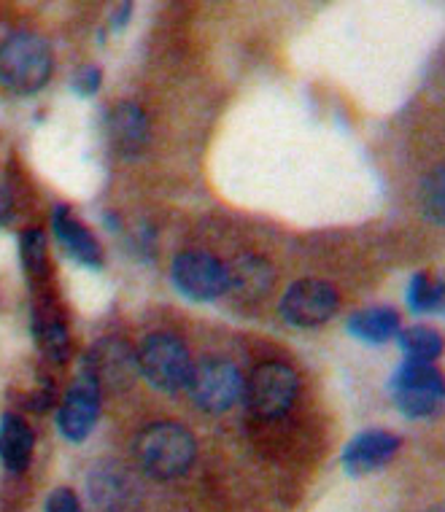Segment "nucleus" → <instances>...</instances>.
I'll use <instances>...</instances> for the list:
<instances>
[{
    "mask_svg": "<svg viewBox=\"0 0 445 512\" xmlns=\"http://www.w3.org/2000/svg\"><path fill=\"white\" fill-rule=\"evenodd\" d=\"M135 456L154 480H176L195 464V434L176 421H154L135 437Z\"/></svg>",
    "mask_w": 445,
    "mask_h": 512,
    "instance_id": "nucleus-1",
    "label": "nucleus"
},
{
    "mask_svg": "<svg viewBox=\"0 0 445 512\" xmlns=\"http://www.w3.org/2000/svg\"><path fill=\"white\" fill-rule=\"evenodd\" d=\"M52 76V49L30 30L11 33L0 44V84L14 95H36Z\"/></svg>",
    "mask_w": 445,
    "mask_h": 512,
    "instance_id": "nucleus-2",
    "label": "nucleus"
},
{
    "mask_svg": "<svg viewBox=\"0 0 445 512\" xmlns=\"http://www.w3.org/2000/svg\"><path fill=\"white\" fill-rule=\"evenodd\" d=\"M135 356H138V372L152 389L162 394H176L178 389L187 386L192 359L181 337L170 332H154L143 340Z\"/></svg>",
    "mask_w": 445,
    "mask_h": 512,
    "instance_id": "nucleus-3",
    "label": "nucleus"
},
{
    "mask_svg": "<svg viewBox=\"0 0 445 512\" xmlns=\"http://www.w3.org/2000/svg\"><path fill=\"white\" fill-rule=\"evenodd\" d=\"M297 389H300V380L292 367L281 362H265L259 364L249 378H243L241 399L251 415H257L262 421H276L289 413V407L297 399Z\"/></svg>",
    "mask_w": 445,
    "mask_h": 512,
    "instance_id": "nucleus-4",
    "label": "nucleus"
},
{
    "mask_svg": "<svg viewBox=\"0 0 445 512\" xmlns=\"http://www.w3.org/2000/svg\"><path fill=\"white\" fill-rule=\"evenodd\" d=\"M189 397L205 413H224L230 410L243 394L241 370L222 356H205L192 362L187 378Z\"/></svg>",
    "mask_w": 445,
    "mask_h": 512,
    "instance_id": "nucleus-5",
    "label": "nucleus"
},
{
    "mask_svg": "<svg viewBox=\"0 0 445 512\" xmlns=\"http://www.w3.org/2000/svg\"><path fill=\"white\" fill-rule=\"evenodd\" d=\"M392 394L405 418H429L445 397L443 375L432 364L405 359L394 372Z\"/></svg>",
    "mask_w": 445,
    "mask_h": 512,
    "instance_id": "nucleus-6",
    "label": "nucleus"
},
{
    "mask_svg": "<svg viewBox=\"0 0 445 512\" xmlns=\"http://www.w3.org/2000/svg\"><path fill=\"white\" fill-rule=\"evenodd\" d=\"M170 278L187 300L214 302L227 292V267L208 251H184L173 259Z\"/></svg>",
    "mask_w": 445,
    "mask_h": 512,
    "instance_id": "nucleus-7",
    "label": "nucleus"
},
{
    "mask_svg": "<svg viewBox=\"0 0 445 512\" xmlns=\"http://www.w3.org/2000/svg\"><path fill=\"white\" fill-rule=\"evenodd\" d=\"M338 313V289L327 281L303 278L286 289L281 316L300 329H316Z\"/></svg>",
    "mask_w": 445,
    "mask_h": 512,
    "instance_id": "nucleus-8",
    "label": "nucleus"
},
{
    "mask_svg": "<svg viewBox=\"0 0 445 512\" xmlns=\"http://www.w3.org/2000/svg\"><path fill=\"white\" fill-rule=\"evenodd\" d=\"M100 415V386L95 375L81 367L71 389L65 391L63 405L57 413V429L68 442H84L92 434Z\"/></svg>",
    "mask_w": 445,
    "mask_h": 512,
    "instance_id": "nucleus-9",
    "label": "nucleus"
},
{
    "mask_svg": "<svg viewBox=\"0 0 445 512\" xmlns=\"http://www.w3.org/2000/svg\"><path fill=\"white\" fill-rule=\"evenodd\" d=\"M84 367L95 375L98 386L119 391L133 386L135 375H138V356L125 340L106 337L103 343L95 345V351L87 356Z\"/></svg>",
    "mask_w": 445,
    "mask_h": 512,
    "instance_id": "nucleus-10",
    "label": "nucleus"
},
{
    "mask_svg": "<svg viewBox=\"0 0 445 512\" xmlns=\"http://www.w3.org/2000/svg\"><path fill=\"white\" fill-rule=\"evenodd\" d=\"M400 445L402 440L397 434L383 432V429H367L348 442L340 461H343V469L348 475H370V472L386 467L397 456Z\"/></svg>",
    "mask_w": 445,
    "mask_h": 512,
    "instance_id": "nucleus-11",
    "label": "nucleus"
},
{
    "mask_svg": "<svg viewBox=\"0 0 445 512\" xmlns=\"http://www.w3.org/2000/svg\"><path fill=\"white\" fill-rule=\"evenodd\" d=\"M52 230L73 262H79V265L89 267V270H100L103 267V248H100L98 238L79 219H73L68 205H54Z\"/></svg>",
    "mask_w": 445,
    "mask_h": 512,
    "instance_id": "nucleus-12",
    "label": "nucleus"
},
{
    "mask_svg": "<svg viewBox=\"0 0 445 512\" xmlns=\"http://www.w3.org/2000/svg\"><path fill=\"white\" fill-rule=\"evenodd\" d=\"M108 133L111 143L122 157H138L152 138L149 119L135 103H119L108 116Z\"/></svg>",
    "mask_w": 445,
    "mask_h": 512,
    "instance_id": "nucleus-13",
    "label": "nucleus"
},
{
    "mask_svg": "<svg viewBox=\"0 0 445 512\" xmlns=\"http://www.w3.org/2000/svg\"><path fill=\"white\" fill-rule=\"evenodd\" d=\"M33 337H36L41 354L49 362H68V356H71V335H68L65 321L49 300L36 305V310H33Z\"/></svg>",
    "mask_w": 445,
    "mask_h": 512,
    "instance_id": "nucleus-14",
    "label": "nucleus"
},
{
    "mask_svg": "<svg viewBox=\"0 0 445 512\" xmlns=\"http://www.w3.org/2000/svg\"><path fill=\"white\" fill-rule=\"evenodd\" d=\"M36 437L33 429L14 413H6L0 418V461L9 472H25L33 459Z\"/></svg>",
    "mask_w": 445,
    "mask_h": 512,
    "instance_id": "nucleus-15",
    "label": "nucleus"
},
{
    "mask_svg": "<svg viewBox=\"0 0 445 512\" xmlns=\"http://www.w3.org/2000/svg\"><path fill=\"white\" fill-rule=\"evenodd\" d=\"M273 286V267L259 256H241L227 267V292H235L241 300H262Z\"/></svg>",
    "mask_w": 445,
    "mask_h": 512,
    "instance_id": "nucleus-16",
    "label": "nucleus"
},
{
    "mask_svg": "<svg viewBox=\"0 0 445 512\" xmlns=\"http://www.w3.org/2000/svg\"><path fill=\"white\" fill-rule=\"evenodd\" d=\"M402 321L394 308H365L348 318V332L362 343L381 345L400 335Z\"/></svg>",
    "mask_w": 445,
    "mask_h": 512,
    "instance_id": "nucleus-17",
    "label": "nucleus"
},
{
    "mask_svg": "<svg viewBox=\"0 0 445 512\" xmlns=\"http://www.w3.org/2000/svg\"><path fill=\"white\" fill-rule=\"evenodd\" d=\"M400 348L413 362L432 364L437 356L443 354V337L432 327H410L400 329Z\"/></svg>",
    "mask_w": 445,
    "mask_h": 512,
    "instance_id": "nucleus-18",
    "label": "nucleus"
},
{
    "mask_svg": "<svg viewBox=\"0 0 445 512\" xmlns=\"http://www.w3.org/2000/svg\"><path fill=\"white\" fill-rule=\"evenodd\" d=\"M445 289L440 281H432L427 273H416L408 286V308L419 316L440 313L443 310Z\"/></svg>",
    "mask_w": 445,
    "mask_h": 512,
    "instance_id": "nucleus-19",
    "label": "nucleus"
},
{
    "mask_svg": "<svg viewBox=\"0 0 445 512\" xmlns=\"http://www.w3.org/2000/svg\"><path fill=\"white\" fill-rule=\"evenodd\" d=\"M19 256H22V267L30 278L46 281L49 275V254H46V235L36 227L22 232L19 238Z\"/></svg>",
    "mask_w": 445,
    "mask_h": 512,
    "instance_id": "nucleus-20",
    "label": "nucleus"
},
{
    "mask_svg": "<svg viewBox=\"0 0 445 512\" xmlns=\"http://www.w3.org/2000/svg\"><path fill=\"white\" fill-rule=\"evenodd\" d=\"M89 496H92V502L98 504V507H106L108 512H114V507L122 499H125V483H122V475L114 472V469L103 464L92 472L89 477Z\"/></svg>",
    "mask_w": 445,
    "mask_h": 512,
    "instance_id": "nucleus-21",
    "label": "nucleus"
},
{
    "mask_svg": "<svg viewBox=\"0 0 445 512\" xmlns=\"http://www.w3.org/2000/svg\"><path fill=\"white\" fill-rule=\"evenodd\" d=\"M421 211L429 221L443 224L445 219V173L443 168H435L421 184Z\"/></svg>",
    "mask_w": 445,
    "mask_h": 512,
    "instance_id": "nucleus-22",
    "label": "nucleus"
},
{
    "mask_svg": "<svg viewBox=\"0 0 445 512\" xmlns=\"http://www.w3.org/2000/svg\"><path fill=\"white\" fill-rule=\"evenodd\" d=\"M100 84H103V71L95 68V65H87V68L76 71L71 87L76 95H81V98H92V95H98Z\"/></svg>",
    "mask_w": 445,
    "mask_h": 512,
    "instance_id": "nucleus-23",
    "label": "nucleus"
},
{
    "mask_svg": "<svg viewBox=\"0 0 445 512\" xmlns=\"http://www.w3.org/2000/svg\"><path fill=\"white\" fill-rule=\"evenodd\" d=\"M46 512H81L79 496L71 488H57L46 499Z\"/></svg>",
    "mask_w": 445,
    "mask_h": 512,
    "instance_id": "nucleus-24",
    "label": "nucleus"
},
{
    "mask_svg": "<svg viewBox=\"0 0 445 512\" xmlns=\"http://www.w3.org/2000/svg\"><path fill=\"white\" fill-rule=\"evenodd\" d=\"M130 11H133V3H122V6L116 9V14H114V30H119V27L127 25V19H130Z\"/></svg>",
    "mask_w": 445,
    "mask_h": 512,
    "instance_id": "nucleus-25",
    "label": "nucleus"
},
{
    "mask_svg": "<svg viewBox=\"0 0 445 512\" xmlns=\"http://www.w3.org/2000/svg\"><path fill=\"white\" fill-rule=\"evenodd\" d=\"M11 219V195L6 189H0V224Z\"/></svg>",
    "mask_w": 445,
    "mask_h": 512,
    "instance_id": "nucleus-26",
    "label": "nucleus"
},
{
    "mask_svg": "<svg viewBox=\"0 0 445 512\" xmlns=\"http://www.w3.org/2000/svg\"><path fill=\"white\" fill-rule=\"evenodd\" d=\"M429 512H443V507H432V510Z\"/></svg>",
    "mask_w": 445,
    "mask_h": 512,
    "instance_id": "nucleus-27",
    "label": "nucleus"
}]
</instances>
